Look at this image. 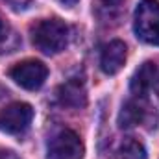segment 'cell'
Returning a JSON list of instances; mask_svg holds the SVG:
<instances>
[{
	"label": "cell",
	"mask_w": 159,
	"mask_h": 159,
	"mask_svg": "<svg viewBox=\"0 0 159 159\" xmlns=\"http://www.w3.org/2000/svg\"><path fill=\"white\" fill-rule=\"evenodd\" d=\"M32 43L43 54H59L69 44V28L59 19H43L30 30Z\"/></svg>",
	"instance_id": "cell-1"
},
{
	"label": "cell",
	"mask_w": 159,
	"mask_h": 159,
	"mask_svg": "<svg viewBox=\"0 0 159 159\" xmlns=\"http://www.w3.org/2000/svg\"><path fill=\"white\" fill-rule=\"evenodd\" d=\"M137 37L148 44L159 46V2L157 0H141L135 9L133 22Z\"/></svg>",
	"instance_id": "cell-2"
},
{
	"label": "cell",
	"mask_w": 159,
	"mask_h": 159,
	"mask_svg": "<svg viewBox=\"0 0 159 159\" xmlns=\"http://www.w3.org/2000/svg\"><path fill=\"white\" fill-rule=\"evenodd\" d=\"M85 146L72 129H61L48 141L46 159H83Z\"/></svg>",
	"instance_id": "cell-3"
},
{
	"label": "cell",
	"mask_w": 159,
	"mask_h": 159,
	"mask_svg": "<svg viewBox=\"0 0 159 159\" xmlns=\"http://www.w3.org/2000/svg\"><path fill=\"white\" fill-rule=\"evenodd\" d=\"M11 80L20 85L26 91H37L43 87V83L48 78V69L43 61L37 59H26L17 63L11 70H9Z\"/></svg>",
	"instance_id": "cell-4"
},
{
	"label": "cell",
	"mask_w": 159,
	"mask_h": 159,
	"mask_svg": "<svg viewBox=\"0 0 159 159\" xmlns=\"http://www.w3.org/2000/svg\"><path fill=\"white\" fill-rule=\"evenodd\" d=\"M34 119V109L26 102H15L9 104L0 111V129L9 135H20L24 133Z\"/></svg>",
	"instance_id": "cell-5"
},
{
	"label": "cell",
	"mask_w": 159,
	"mask_h": 159,
	"mask_svg": "<svg viewBox=\"0 0 159 159\" xmlns=\"http://www.w3.org/2000/svg\"><path fill=\"white\" fill-rule=\"evenodd\" d=\"M126 57H128V48H126V44L119 39L109 41V43L104 46L102 56H100V69H102V72L107 74V76L117 74L120 69L124 67Z\"/></svg>",
	"instance_id": "cell-6"
},
{
	"label": "cell",
	"mask_w": 159,
	"mask_h": 159,
	"mask_svg": "<svg viewBox=\"0 0 159 159\" xmlns=\"http://www.w3.org/2000/svg\"><path fill=\"white\" fill-rule=\"evenodd\" d=\"M157 80H159L157 65L152 63V61H146V63H143V65L135 70V74H133V78H131V83H129V89H131V93H133L135 96L143 98V96H146V93L157 83Z\"/></svg>",
	"instance_id": "cell-7"
},
{
	"label": "cell",
	"mask_w": 159,
	"mask_h": 159,
	"mask_svg": "<svg viewBox=\"0 0 159 159\" xmlns=\"http://www.w3.org/2000/svg\"><path fill=\"white\" fill-rule=\"evenodd\" d=\"M57 100L63 106H67V107H74V109L85 107V104H87V93H85L83 83L76 78L65 81L57 89Z\"/></svg>",
	"instance_id": "cell-8"
},
{
	"label": "cell",
	"mask_w": 159,
	"mask_h": 159,
	"mask_svg": "<svg viewBox=\"0 0 159 159\" xmlns=\"http://www.w3.org/2000/svg\"><path fill=\"white\" fill-rule=\"evenodd\" d=\"M148 113V107L144 104H141L139 100H129L122 106L119 113V126L120 128H135L141 122H144Z\"/></svg>",
	"instance_id": "cell-9"
},
{
	"label": "cell",
	"mask_w": 159,
	"mask_h": 159,
	"mask_svg": "<svg viewBox=\"0 0 159 159\" xmlns=\"http://www.w3.org/2000/svg\"><path fill=\"white\" fill-rule=\"evenodd\" d=\"M119 154L122 159H146V148L135 139H126L120 144Z\"/></svg>",
	"instance_id": "cell-10"
},
{
	"label": "cell",
	"mask_w": 159,
	"mask_h": 159,
	"mask_svg": "<svg viewBox=\"0 0 159 159\" xmlns=\"http://www.w3.org/2000/svg\"><path fill=\"white\" fill-rule=\"evenodd\" d=\"M13 11H24L32 6V0H4Z\"/></svg>",
	"instance_id": "cell-11"
},
{
	"label": "cell",
	"mask_w": 159,
	"mask_h": 159,
	"mask_svg": "<svg viewBox=\"0 0 159 159\" xmlns=\"http://www.w3.org/2000/svg\"><path fill=\"white\" fill-rule=\"evenodd\" d=\"M104 7H107V9H113V7H119L120 4H122V0H98Z\"/></svg>",
	"instance_id": "cell-12"
},
{
	"label": "cell",
	"mask_w": 159,
	"mask_h": 159,
	"mask_svg": "<svg viewBox=\"0 0 159 159\" xmlns=\"http://www.w3.org/2000/svg\"><path fill=\"white\" fill-rule=\"evenodd\" d=\"M0 159H19L13 152H0Z\"/></svg>",
	"instance_id": "cell-13"
},
{
	"label": "cell",
	"mask_w": 159,
	"mask_h": 159,
	"mask_svg": "<svg viewBox=\"0 0 159 159\" xmlns=\"http://www.w3.org/2000/svg\"><path fill=\"white\" fill-rule=\"evenodd\" d=\"M6 39V24H4V20L0 19V43Z\"/></svg>",
	"instance_id": "cell-14"
},
{
	"label": "cell",
	"mask_w": 159,
	"mask_h": 159,
	"mask_svg": "<svg viewBox=\"0 0 159 159\" xmlns=\"http://www.w3.org/2000/svg\"><path fill=\"white\" fill-rule=\"evenodd\" d=\"M57 2H61L63 6H74V4H76L78 0H57Z\"/></svg>",
	"instance_id": "cell-15"
}]
</instances>
